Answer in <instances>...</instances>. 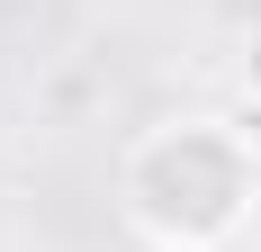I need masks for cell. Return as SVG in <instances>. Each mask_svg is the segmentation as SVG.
Wrapping results in <instances>:
<instances>
[{"label":"cell","mask_w":261,"mask_h":252,"mask_svg":"<svg viewBox=\"0 0 261 252\" xmlns=\"http://www.w3.org/2000/svg\"><path fill=\"white\" fill-rule=\"evenodd\" d=\"M117 207L153 252H225L261 216V144L234 117H162L117 162Z\"/></svg>","instance_id":"6da1fadb"},{"label":"cell","mask_w":261,"mask_h":252,"mask_svg":"<svg viewBox=\"0 0 261 252\" xmlns=\"http://www.w3.org/2000/svg\"><path fill=\"white\" fill-rule=\"evenodd\" d=\"M234 90H243V99L261 108V18L243 27V45H234Z\"/></svg>","instance_id":"7a4b0ae2"}]
</instances>
